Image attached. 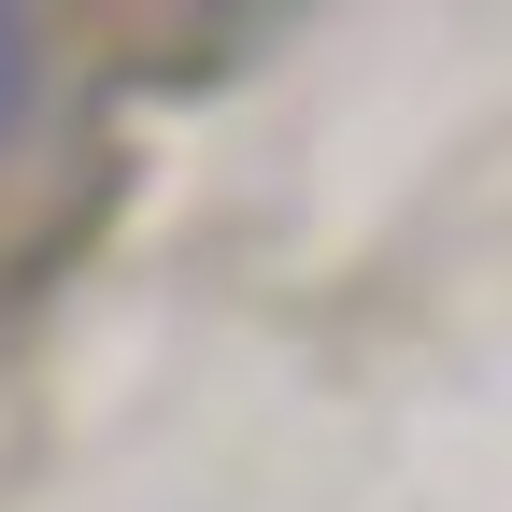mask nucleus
<instances>
[{
	"label": "nucleus",
	"mask_w": 512,
	"mask_h": 512,
	"mask_svg": "<svg viewBox=\"0 0 512 512\" xmlns=\"http://www.w3.org/2000/svg\"><path fill=\"white\" fill-rule=\"evenodd\" d=\"M29 100H43V29H29V0H0V143L29 128Z\"/></svg>",
	"instance_id": "1"
}]
</instances>
